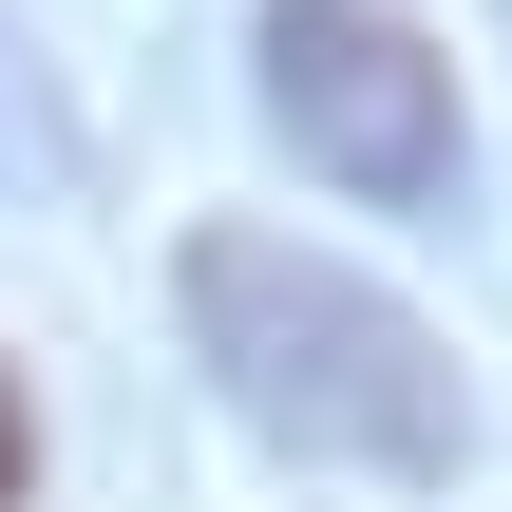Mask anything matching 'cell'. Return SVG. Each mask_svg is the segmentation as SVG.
I'll return each instance as SVG.
<instances>
[{
    "label": "cell",
    "mask_w": 512,
    "mask_h": 512,
    "mask_svg": "<svg viewBox=\"0 0 512 512\" xmlns=\"http://www.w3.org/2000/svg\"><path fill=\"white\" fill-rule=\"evenodd\" d=\"M266 133L323 171V190H361V209H456V171H475V133H456V57L399 19V0H266Z\"/></svg>",
    "instance_id": "2"
},
{
    "label": "cell",
    "mask_w": 512,
    "mask_h": 512,
    "mask_svg": "<svg viewBox=\"0 0 512 512\" xmlns=\"http://www.w3.org/2000/svg\"><path fill=\"white\" fill-rule=\"evenodd\" d=\"M19 475H38V418H19V380H0V512H19Z\"/></svg>",
    "instance_id": "3"
},
{
    "label": "cell",
    "mask_w": 512,
    "mask_h": 512,
    "mask_svg": "<svg viewBox=\"0 0 512 512\" xmlns=\"http://www.w3.org/2000/svg\"><path fill=\"white\" fill-rule=\"evenodd\" d=\"M171 285H190V361L228 380L247 437H285L323 475H456L475 456L456 342L399 285H361L342 247H304V228H190Z\"/></svg>",
    "instance_id": "1"
}]
</instances>
